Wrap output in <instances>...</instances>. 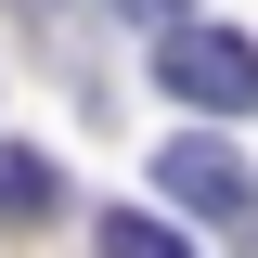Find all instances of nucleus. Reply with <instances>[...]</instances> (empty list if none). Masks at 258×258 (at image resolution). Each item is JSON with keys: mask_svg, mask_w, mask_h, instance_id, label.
I'll list each match as a JSON object with an SVG mask.
<instances>
[{"mask_svg": "<svg viewBox=\"0 0 258 258\" xmlns=\"http://www.w3.org/2000/svg\"><path fill=\"white\" fill-rule=\"evenodd\" d=\"M103 245H129V258H168V220H142V207H103Z\"/></svg>", "mask_w": 258, "mask_h": 258, "instance_id": "4", "label": "nucleus"}, {"mask_svg": "<svg viewBox=\"0 0 258 258\" xmlns=\"http://www.w3.org/2000/svg\"><path fill=\"white\" fill-rule=\"evenodd\" d=\"M155 91L168 103H194V116H245L258 103V39H232V26H168V52H155Z\"/></svg>", "mask_w": 258, "mask_h": 258, "instance_id": "1", "label": "nucleus"}, {"mask_svg": "<svg viewBox=\"0 0 258 258\" xmlns=\"http://www.w3.org/2000/svg\"><path fill=\"white\" fill-rule=\"evenodd\" d=\"M52 207H64V168L26 155V142H0V220H52Z\"/></svg>", "mask_w": 258, "mask_h": 258, "instance_id": "3", "label": "nucleus"}, {"mask_svg": "<svg viewBox=\"0 0 258 258\" xmlns=\"http://www.w3.org/2000/svg\"><path fill=\"white\" fill-rule=\"evenodd\" d=\"M116 13H129V26H181L194 0H116Z\"/></svg>", "mask_w": 258, "mask_h": 258, "instance_id": "5", "label": "nucleus"}, {"mask_svg": "<svg viewBox=\"0 0 258 258\" xmlns=\"http://www.w3.org/2000/svg\"><path fill=\"white\" fill-rule=\"evenodd\" d=\"M155 181L181 194V207H194L207 232H245V245H258V181L232 168V142H220V129H181V142L155 155Z\"/></svg>", "mask_w": 258, "mask_h": 258, "instance_id": "2", "label": "nucleus"}]
</instances>
